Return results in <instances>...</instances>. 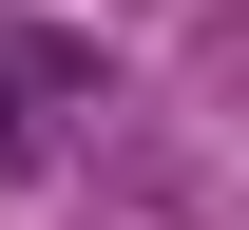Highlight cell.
<instances>
[{
  "mask_svg": "<svg viewBox=\"0 0 249 230\" xmlns=\"http://www.w3.org/2000/svg\"><path fill=\"white\" fill-rule=\"evenodd\" d=\"M0 173H19V96H0Z\"/></svg>",
  "mask_w": 249,
  "mask_h": 230,
  "instance_id": "obj_1",
  "label": "cell"
}]
</instances>
